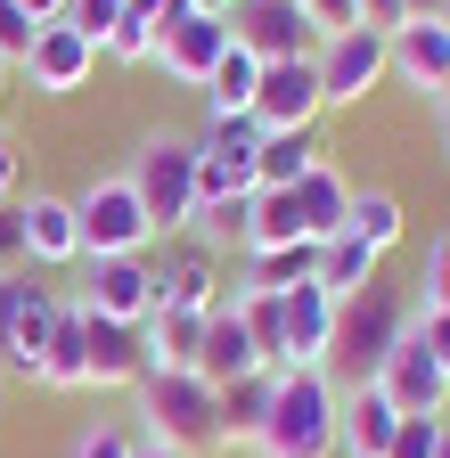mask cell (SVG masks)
I'll use <instances>...</instances> for the list:
<instances>
[{"label": "cell", "instance_id": "cell-1", "mask_svg": "<svg viewBox=\"0 0 450 458\" xmlns=\"http://www.w3.org/2000/svg\"><path fill=\"white\" fill-rule=\"evenodd\" d=\"M335 410H344V385L327 369H287L270 385V418L254 434L262 458H335Z\"/></svg>", "mask_w": 450, "mask_h": 458}, {"label": "cell", "instance_id": "cell-2", "mask_svg": "<svg viewBox=\"0 0 450 458\" xmlns=\"http://www.w3.org/2000/svg\"><path fill=\"white\" fill-rule=\"evenodd\" d=\"M140 434L164 442V450H181V458L221 450V393L197 369H156V377H140Z\"/></svg>", "mask_w": 450, "mask_h": 458}, {"label": "cell", "instance_id": "cell-3", "mask_svg": "<svg viewBox=\"0 0 450 458\" xmlns=\"http://www.w3.org/2000/svg\"><path fill=\"white\" fill-rule=\"evenodd\" d=\"M123 181H132L140 213L156 221V238H189V221H197V140L148 131L123 164Z\"/></svg>", "mask_w": 450, "mask_h": 458}, {"label": "cell", "instance_id": "cell-4", "mask_svg": "<svg viewBox=\"0 0 450 458\" xmlns=\"http://www.w3.org/2000/svg\"><path fill=\"white\" fill-rule=\"evenodd\" d=\"M74 221H82V262H106V254H148L156 246V221L140 213L132 181L106 172V181L74 189Z\"/></svg>", "mask_w": 450, "mask_h": 458}, {"label": "cell", "instance_id": "cell-5", "mask_svg": "<svg viewBox=\"0 0 450 458\" xmlns=\"http://www.w3.org/2000/svg\"><path fill=\"white\" fill-rule=\"evenodd\" d=\"M254 156H262L254 114H205V131H197V205L254 197Z\"/></svg>", "mask_w": 450, "mask_h": 458}, {"label": "cell", "instance_id": "cell-6", "mask_svg": "<svg viewBox=\"0 0 450 458\" xmlns=\"http://www.w3.org/2000/svg\"><path fill=\"white\" fill-rule=\"evenodd\" d=\"M58 286H41L33 270L0 278V360H9L25 385H41V352H49V319H58Z\"/></svg>", "mask_w": 450, "mask_h": 458}, {"label": "cell", "instance_id": "cell-7", "mask_svg": "<svg viewBox=\"0 0 450 458\" xmlns=\"http://www.w3.org/2000/svg\"><path fill=\"white\" fill-rule=\"evenodd\" d=\"M369 385H377L402 418H442V410H450V369H442L426 344H418V327H402V335H393V352L369 369Z\"/></svg>", "mask_w": 450, "mask_h": 458}, {"label": "cell", "instance_id": "cell-8", "mask_svg": "<svg viewBox=\"0 0 450 458\" xmlns=\"http://www.w3.org/2000/svg\"><path fill=\"white\" fill-rule=\"evenodd\" d=\"M311 66H319V98H327V106H361V98L393 74V41L369 33V25H352V33H327V41L311 49Z\"/></svg>", "mask_w": 450, "mask_h": 458}, {"label": "cell", "instance_id": "cell-9", "mask_svg": "<svg viewBox=\"0 0 450 458\" xmlns=\"http://www.w3.org/2000/svg\"><path fill=\"white\" fill-rule=\"evenodd\" d=\"M82 311L98 319H123V327H148L156 319V262L148 254H106V262H82Z\"/></svg>", "mask_w": 450, "mask_h": 458}, {"label": "cell", "instance_id": "cell-10", "mask_svg": "<svg viewBox=\"0 0 450 458\" xmlns=\"http://www.w3.org/2000/svg\"><path fill=\"white\" fill-rule=\"evenodd\" d=\"M230 41H238V33H230V17H221V9H189V17H173V25L156 33V66L173 74V82H189V90H205L213 66L230 57Z\"/></svg>", "mask_w": 450, "mask_h": 458}, {"label": "cell", "instance_id": "cell-11", "mask_svg": "<svg viewBox=\"0 0 450 458\" xmlns=\"http://www.w3.org/2000/svg\"><path fill=\"white\" fill-rule=\"evenodd\" d=\"M402 327H410V303L393 295V286H361V295L335 311V352H352V369L369 377V369L393 352V335H402ZM335 352H327V360H335Z\"/></svg>", "mask_w": 450, "mask_h": 458}, {"label": "cell", "instance_id": "cell-12", "mask_svg": "<svg viewBox=\"0 0 450 458\" xmlns=\"http://www.w3.org/2000/svg\"><path fill=\"white\" fill-rule=\"evenodd\" d=\"M230 33L262 57V66H278V57H311L319 49V25L303 0H238L230 9Z\"/></svg>", "mask_w": 450, "mask_h": 458}, {"label": "cell", "instance_id": "cell-13", "mask_svg": "<svg viewBox=\"0 0 450 458\" xmlns=\"http://www.w3.org/2000/svg\"><path fill=\"white\" fill-rule=\"evenodd\" d=\"M319 114H327V98H319V66H311V57L262 66V82H254V123L262 131H311Z\"/></svg>", "mask_w": 450, "mask_h": 458}, {"label": "cell", "instance_id": "cell-14", "mask_svg": "<svg viewBox=\"0 0 450 458\" xmlns=\"http://www.w3.org/2000/svg\"><path fill=\"white\" fill-rule=\"evenodd\" d=\"M221 295H230V278H221L213 246L205 238H173L156 262V311H221Z\"/></svg>", "mask_w": 450, "mask_h": 458}, {"label": "cell", "instance_id": "cell-15", "mask_svg": "<svg viewBox=\"0 0 450 458\" xmlns=\"http://www.w3.org/2000/svg\"><path fill=\"white\" fill-rule=\"evenodd\" d=\"M17 74H25L41 98H74V90L98 74V41H82V33L58 17V25H41V33H33V57H25Z\"/></svg>", "mask_w": 450, "mask_h": 458}, {"label": "cell", "instance_id": "cell-16", "mask_svg": "<svg viewBox=\"0 0 450 458\" xmlns=\"http://www.w3.org/2000/svg\"><path fill=\"white\" fill-rule=\"evenodd\" d=\"M335 303L319 278H303V286H287L278 295V319H287V369H327V352H335Z\"/></svg>", "mask_w": 450, "mask_h": 458}, {"label": "cell", "instance_id": "cell-17", "mask_svg": "<svg viewBox=\"0 0 450 458\" xmlns=\"http://www.w3.org/2000/svg\"><path fill=\"white\" fill-rule=\"evenodd\" d=\"M17 221H25V262H41V270H74V262H82V221H74V197L33 189V197H17Z\"/></svg>", "mask_w": 450, "mask_h": 458}, {"label": "cell", "instance_id": "cell-18", "mask_svg": "<svg viewBox=\"0 0 450 458\" xmlns=\"http://www.w3.org/2000/svg\"><path fill=\"white\" fill-rule=\"evenodd\" d=\"M393 426H402V410H393L369 377H352L344 385V410H335V458H385Z\"/></svg>", "mask_w": 450, "mask_h": 458}, {"label": "cell", "instance_id": "cell-19", "mask_svg": "<svg viewBox=\"0 0 450 458\" xmlns=\"http://www.w3.org/2000/svg\"><path fill=\"white\" fill-rule=\"evenodd\" d=\"M393 74H402L418 98H442L450 90V25L442 17H410L393 33Z\"/></svg>", "mask_w": 450, "mask_h": 458}, {"label": "cell", "instance_id": "cell-20", "mask_svg": "<svg viewBox=\"0 0 450 458\" xmlns=\"http://www.w3.org/2000/svg\"><path fill=\"white\" fill-rule=\"evenodd\" d=\"M197 377H205L213 393H221V385H238V377H270V369H262V352H254V335H246V319H238V303H221V311L205 319Z\"/></svg>", "mask_w": 450, "mask_h": 458}, {"label": "cell", "instance_id": "cell-21", "mask_svg": "<svg viewBox=\"0 0 450 458\" xmlns=\"http://www.w3.org/2000/svg\"><path fill=\"white\" fill-rule=\"evenodd\" d=\"M90 319V385L106 393V385H140L148 377V327H123V319H98V311H82Z\"/></svg>", "mask_w": 450, "mask_h": 458}, {"label": "cell", "instance_id": "cell-22", "mask_svg": "<svg viewBox=\"0 0 450 458\" xmlns=\"http://www.w3.org/2000/svg\"><path fill=\"white\" fill-rule=\"evenodd\" d=\"M295 213H303V238H311V246H327L335 229L352 221V181H344V172H335V164L319 156V164L303 172V181H295Z\"/></svg>", "mask_w": 450, "mask_h": 458}, {"label": "cell", "instance_id": "cell-23", "mask_svg": "<svg viewBox=\"0 0 450 458\" xmlns=\"http://www.w3.org/2000/svg\"><path fill=\"white\" fill-rule=\"evenodd\" d=\"M41 385H58V393H82L90 385V319H82V303H58V319H49Z\"/></svg>", "mask_w": 450, "mask_h": 458}, {"label": "cell", "instance_id": "cell-24", "mask_svg": "<svg viewBox=\"0 0 450 458\" xmlns=\"http://www.w3.org/2000/svg\"><path fill=\"white\" fill-rule=\"evenodd\" d=\"M377 262H385L377 246H361V238H352V229H335V238L319 246V270H311V278L327 286V295H335V303H352V295H361V286H377Z\"/></svg>", "mask_w": 450, "mask_h": 458}, {"label": "cell", "instance_id": "cell-25", "mask_svg": "<svg viewBox=\"0 0 450 458\" xmlns=\"http://www.w3.org/2000/svg\"><path fill=\"white\" fill-rule=\"evenodd\" d=\"M205 319H213V311H156V319H148V377H156V369H197Z\"/></svg>", "mask_w": 450, "mask_h": 458}, {"label": "cell", "instance_id": "cell-26", "mask_svg": "<svg viewBox=\"0 0 450 458\" xmlns=\"http://www.w3.org/2000/svg\"><path fill=\"white\" fill-rule=\"evenodd\" d=\"M270 385L278 377H238V385H221V450H254L262 418H270Z\"/></svg>", "mask_w": 450, "mask_h": 458}, {"label": "cell", "instance_id": "cell-27", "mask_svg": "<svg viewBox=\"0 0 450 458\" xmlns=\"http://www.w3.org/2000/svg\"><path fill=\"white\" fill-rule=\"evenodd\" d=\"M327 148L311 131H262V156H254V189H295L303 172L319 164Z\"/></svg>", "mask_w": 450, "mask_h": 458}, {"label": "cell", "instance_id": "cell-28", "mask_svg": "<svg viewBox=\"0 0 450 458\" xmlns=\"http://www.w3.org/2000/svg\"><path fill=\"white\" fill-rule=\"evenodd\" d=\"M270 246H311V238H303V213H295V189H254L246 254H270Z\"/></svg>", "mask_w": 450, "mask_h": 458}, {"label": "cell", "instance_id": "cell-29", "mask_svg": "<svg viewBox=\"0 0 450 458\" xmlns=\"http://www.w3.org/2000/svg\"><path fill=\"white\" fill-rule=\"evenodd\" d=\"M352 238L361 246H377V254H393V246H402L410 238V213H402V197H393V189H352Z\"/></svg>", "mask_w": 450, "mask_h": 458}, {"label": "cell", "instance_id": "cell-30", "mask_svg": "<svg viewBox=\"0 0 450 458\" xmlns=\"http://www.w3.org/2000/svg\"><path fill=\"white\" fill-rule=\"evenodd\" d=\"M254 82H262V57L246 41H230V57H221L213 82H205V114H254Z\"/></svg>", "mask_w": 450, "mask_h": 458}, {"label": "cell", "instance_id": "cell-31", "mask_svg": "<svg viewBox=\"0 0 450 458\" xmlns=\"http://www.w3.org/2000/svg\"><path fill=\"white\" fill-rule=\"evenodd\" d=\"M319 270V246H270V254H246V295H287V286H303Z\"/></svg>", "mask_w": 450, "mask_h": 458}, {"label": "cell", "instance_id": "cell-32", "mask_svg": "<svg viewBox=\"0 0 450 458\" xmlns=\"http://www.w3.org/2000/svg\"><path fill=\"white\" fill-rule=\"evenodd\" d=\"M246 221H254V197H230V205H197L189 229H197L205 246H221V238H238V246H246Z\"/></svg>", "mask_w": 450, "mask_h": 458}, {"label": "cell", "instance_id": "cell-33", "mask_svg": "<svg viewBox=\"0 0 450 458\" xmlns=\"http://www.w3.org/2000/svg\"><path fill=\"white\" fill-rule=\"evenodd\" d=\"M98 57H115V66H156V25L123 17L115 33H106V49H98Z\"/></svg>", "mask_w": 450, "mask_h": 458}, {"label": "cell", "instance_id": "cell-34", "mask_svg": "<svg viewBox=\"0 0 450 458\" xmlns=\"http://www.w3.org/2000/svg\"><path fill=\"white\" fill-rule=\"evenodd\" d=\"M66 25H74L82 41H98V49H106V33L123 25V0H66Z\"/></svg>", "mask_w": 450, "mask_h": 458}, {"label": "cell", "instance_id": "cell-35", "mask_svg": "<svg viewBox=\"0 0 450 458\" xmlns=\"http://www.w3.org/2000/svg\"><path fill=\"white\" fill-rule=\"evenodd\" d=\"M434 442H442V418H402L393 442H385V458H434Z\"/></svg>", "mask_w": 450, "mask_h": 458}, {"label": "cell", "instance_id": "cell-36", "mask_svg": "<svg viewBox=\"0 0 450 458\" xmlns=\"http://www.w3.org/2000/svg\"><path fill=\"white\" fill-rule=\"evenodd\" d=\"M132 450H140V442H132V434H123V426H82V434H74V450H66V458H132Z\"/></svg>", "mask_w": 450, "mask_h": 458}, {"label": "cell", "instance_id": "cell-37", "mask_svg": "<svg viewBox=\"0 0 450 458\" xmlns=\"http://www.w3.org/2000/svg\"><path fill=\"white\" fill-rule=\"evenodd\" d=\"M0 57H9V66L33 57V17L17 9V0H0Z\"/></svg>", "mask_w": 450, "mask_h": 458}, {"label": "cell", "instance_id": "cell-38", "mask_svg": "<svg viewBox=\"0 0 450 458\" xmlns=\"http://www.w3.org/2000/svg\"><path fill=\"white\" fill-rule=\"evenodd\" d=\"M418 286H426V303H418V311H450V246L426 254V278H418Z\"/></svg>", "mask_w": 450, "mask_h": 458}, {"label": "cell", "instance_id": "cell-39", "mask_svg": "<svg viewBox=\"0 0 450 458\" xmlns=\"http://www.w3.org/2000/svg\"><path fill=\"white\" fill-rule=\"evenodd\" d=\"M303 9H311L319 41H327V33H352V25H361V0H303Z\"/></svg>", "mask_w": 450, "mask_h": 458}, {"label": "cell", "instance_id": "cell-40", "mask_svg": "<svg viewBox=\"0 0 450 458\" xmlns=\"http://www.w3.org/2000/svg\"><path fill=\"white\" fill-rule=\"evenodd\" d=\"M9 270H25V221H17V205H0V278Z\"/></svg>", "mask_w": 450, "mask_h": 458}, {"label": "cell", "instance_id": "cell-41", "mask_svg": "<svg viewBox=\"0 0 450 458\" xmlns=\"http://www.w3.org/2000/svg\"><path fill=\"white\" fill-rule=\"evenodd\" d=\"M410 327H418V344L450 369V311H410Z\"/></svg>", "mask_w": 450, "mask_h": 458}, {"label": "cell", "instance_id": "cell-42", "mask_svg": "<svg viewBox=\"0 0 450 458\" xmlns=\"http://www.w3.org/2000/svg\"><path fill=\"white\" fill-rule=\"evenodd\" d=\"M361 25L393 41V33H402V25H410V0H361Z\"/></svg>", "mask_w": 450, "mask_h": 458}, {"label": "cell", "instance_id": "cell-43", "mask_svg": "<svg viewBox=\"0 0 450 458\" xmlns=\"http://www.w3.org/2000/svg\"><path fill=\"white\" fill-rule=\"evenodd\" d=\"M189 9H197V0H123V17H140V25H156V33H164V25H173V17H189Z\"/></svg>", "mask_w": 450, "mask_h": 458}, {"label": "cell", "instance_id": "cell-44", "mask_svg": "<svg viewBox=\"0 0 450 458\" xmlns=\"http://www.w3.org/2000/svg\"><path fill=\"white\" fill-rule=\"evenodd\" d=\"M0 205H17V148L0 140Z\"/></svg>", "mask_w": 450, "mask_h": 458}, {"label": "cell", "instance_id": "cell-45", "mask_svg": "<svg viewBox=\"0 0 450 458\" xmlns=\"http://www.w3.org/2000/svg\"><path fill=\"white\" fill-rule=\"evenodd\" d=\"M17 9H25V17H33V33H41V25H58V17H66V0H17Z\"/></svg>", "mask_w": 450, "mask_h": 458}, {"label": "cell", "instance_id": "cell-46", "mask_svg": "<svg viewBox=\"0 0 450 458\" xmlns=\"http://www.w3.org/2000/svg\"><path fill=\"white\" fill-rule=\"evenodd\" d=\"M132 458H181V450H164V442H148V434H140V450H132Z\"/></svg>", "mask_w": 450, "mask_h": 458}, {"label": "cell", "instance_id": "cell-47", "mask_svg": "<svg viewBox=\"0 0 450 458\" xmlns=\"http://www.w3.org/2000/svg\"><path fill=\"white\" fill-rule=\"evenodd\" d=\"M410 17H442V0H410Z\"/></svg>", "mask_w": 450, "mask_h": 458}, {"label": "cell", "instance_id": "cell-48", "mask_svg": "<svg viewBox=\"0 0 450 458\" xmlns=\"http://www.w3.org/2000/svg\"><path fill=\"white\" fill-rule=\"evenodd\" d=\"M197 9H221V17H230V9H238V0H197Z\"/></svg>", "mask_w": 450, "mask_h": 458}, {"label": "cell", "instance_id": "cell-49", "mask_svg": "<svg viewBox=\"0 0 450 458\" xmlns=\"http://www.w3.org/2000/svg\"><path fill=\"white\" fill-rule=\"evenodd\" d=\"M434 458H450V426H442V442H434Z\"/></svg>", "mask_w": 450, "mask_h": 458}, {"label": "cell", "instance_id": "cell-50", "mask_svg": "<svg viewBox=\"0 0 450 458\" xmlns=\"http://www.w3.org/2000/svg\"><path fill=\"white\" fill-rule=\"evenodd\" d=\"M9 74H17V66H9V57H0V90H9Z\"/></svg>", "mask_w": 450, "mask_h": 458}, {"label": "cell", "instance_id": "cell-51", "mask_svg": "<svg viewBox=\"0 0 450 458\" xmlns=\"http://www.w3.org/2000/svg\"><path fill=\"white\" fill-rule=\"evenodd\" d=\"M442 148H450V114H442Z\"/></svg>", "mask_w": 450, "mask_h": 458}, {"label": "cell", "instance_id": "cell-52", "mask_svg": "<svg viewBox=\"0 0 450 458\" xmlns=\"http://www.w3.org/2000/svg\"><path fill=\"white\" fill-rule=\"evenodd\" d=\"M434 106H442V114H450V90H442V98H434Z\"/></svg>", "mask_w": 450, "mask_h": 458}, {"label": "cell", "instance_id": "cell-53", "mask_svg": "<svg viewBox=\"0 0 450 458\" xmlns=\"http://www.w3.org/2000/svg\"><path fill=\"white\" fill-rule=\"evenodd\" d=\"M442 25H450V0H442Z\"/></svg>", "mask_w": 450, "mask_h": 458}, {"label": "cell", "instance_id": "cell-54", "mask_svg": "<svg viewBox=\"0 0 450 458\" xmlns=\"http://www.w3.org/2000/svg\"><path fill=\"white\" fill-rule=\"evenodd\" d=\"M442 246H450V238H442Z\"/></svg>", "mask_w": 450, "mask_h": 458}]
</instances>
